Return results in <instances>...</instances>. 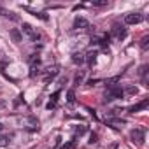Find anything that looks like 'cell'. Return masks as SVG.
I'll use <instances>...</instances> for the list:
<instances>
[{"label":"cell","instance_id":"obj_22","mask_svg":"<svg viewBox=\"0 0 149 149\" xmlns=\"http://www.w3.org/2000/svg\"><path fill=\"white\" fill-rule=\"evenodd\" d=\"M74 146H76V142L72 140V142H67V144H65V146H63L61 149H74Z\"/></svg>","mask_w":149,"mask_h":149},{"label":"cell","instance_id":"obj_11","mask_svg":"<svg viewBox=\"0 0 149 149\" xmlns=\"http://www.w3.org/2000/svg\"><path fill=\"white\" fill-rule=\"evenodd\" d=\"M72 61L76 63V65H83L84 63V54L83 53H74L72 54Z\"/></svg>","mask_w":149,"mask_h":149},{"label":"cell","instance_id":"obj_5","mask_svg":"<svg viewBox=\"0 0 149 149\" xmlns=\"http://www.w3.org/2000/svg\"><path fill=\"white\" fill-rule=\"evenodd\" d=\"M74 28H77V30H86V28H90V23H88L86 18L77 16L76 19H74Z\"/></svg>","mask_w":149,"mask_h":149},{"label":"cell","instance_id":"obj_4","mask_svg":"<svg viewBox=\"0 0 149 149\" xmlns=\"http://www.w3.org/2000/svg\"><path fill=\"white\" fill-rule=\"evenodd\" d=\"M142 19H144V16L140 13H128V14H125V23L126 25H139Z\"/></svg>","mask_w":149,"mask_h":149},{"label":"cell","instance_id":"obj_10","mask_svg":"<svg viewBox=\"0 0 149 149\" xmlns=\"http://www.w3.org/2000/svg\"><path fill=\"white\" fill-rule=\"evenodd\" d=\"M9 35L13 37V40H14V42H21V40H23V35H21V32H19L18 28H11Z\"/></svg>","mask_w":149,"mask_h":149},{"label":"cell","instance_id":"obj_8","mask_svg":"<svg viewBox=\"0 0 149 149\" xmlns=\"http://www.w3.org/2000/svg\"><path fill=\"white\" fill-rule=\"evenodd\" d=\"M112 35H114L116 39H123V37L126 35V30H125L123 26H119V25H114V26H112Z\"/></svg>","mask_w":149,"mask_h":149},{"label":"cell","instance_id":"obj_7","mask_svg":"<svg viewBox=\"0 0 149 149\" xmlns=\"http://www.w3.org/2000/svg\"><path fill=\"white\" fill-rule=\"evenodd\" d=\"M84 76H86V72L84 70H77L76 72V76H74V86H79L84 83Z\"/></svg>","mask_w":149,"mask_h":149},{"label":"cell","instance_id":"obj_9","mask_svg":"<svg viewBox=\"0 0 149 149\" xmlns=\"http://www.w3.org/2000/svg\"><path fill=\"white\" fill-rule=\"evenodd\" d=\"M58 76V67H53V68H47V74H46V83L53 81L54 77Z\"/></svg>","mask_w":149,"mask_h":149},{"label":"cell","instance_id":"obj_18","mask_svg":"<svg viewBox=\"0 0 149 149\" xmlns=\"http://www.w3.org/2000/svg\"><path fill=\"white\" fill-rule=\"evenodd\" d=\"M147 46H149V37L146 35V37H144V39L140 40V47H142V49L146 51V49H147Z\"/></svg>","mask_w":149,"mask_h":149},{"label":"cell","instance_id":"obj_15","mask_svg":"<svg viewBox=\"0 0 149 149\" xmlns=\"http://www.w3.org/2000/svg\"><path fill=\"white\" fill-rule=\"evenodd\" d=\"M67 102H68V104H74V102H76V93H74V90H68V93H67Z\"/></svg>","mask_w":149,"mask_h":149},{"label":"cell","instance_id":"obj_12","mask_svg":"<svg viewBox=\"0 0 149 149\" xmlns=\"http://www.w3.org/2000/svg\"><path fill=\"white\" fill-rule=\"evenodd\" d=\"M84 61H88L90 65H93L95 61H97V53H88V54H84Z\"/></svg>","mask_w":149,"mask_h":149},{"label":"cell","instance_id":"obj_27","mask_svg":"<svg viewBox=\"0 0 149 149\" xmlns=\"http://www.w3.org/2000/svg\"><path fill=\"white\" fill-rule=\"evenodd\" d=\"M2 130H4V125H2V123H0V132H2Z\"/></svg>","mask_w":149,"mask_h":149},{"label":"cell","instance_id":"obj_24","mask_svg":"<svg viewBox=\"0 0 149 149\" xmlns=\"http://www.w3.org/2000/svg\"><path fill=\"white\" fill-rule=\"evenodd\" d=\"M37 74H39V68H37V67H32V72H30V76H32V77H35Z\"/></svg>","mask_w":149,"mask_h":149},{"label":"cell","instance_id":"obj_6","mask_svg":"<svg viewBox=\"0 0 149 149\" xmlns=\"http://www.w3.org/2000/svg\"><path fill=\"white\" fill-rule=\"evenodd\" d=\"M147 105H149V100H147V98H144V100H142L140 104H137V105H133V107H130L128 111H130L132 114H135V112H139V111H144V109H146Z\"/></svg>","mask_w":149,"mask_h":149},{"label":"cell","instance_id":"obj_1","mask_svg":"<svg viewBox=\"0 0 149 149\" xmlns=\"http://www.w3.org/2000/svg\"><path fill=\"white\" fill-rule=\"evenodd\" d=\"M123 95H125V91H123L121 86H114V84H111V86L107 88L105 95H104V100H105V102L118 100V98H123Z\"/></svg>","mask_w":149,"mask_h":149},{"label":"cell","instance_id":"obj_2","mask_svg":"<svg viewBox=\"0 0 149 149\" xmlns=\"http://www.w3.org/2000/svg\"><path fill=\"white\" fill-rule=\"evenodd\" d=\"M21 28H23V33H25V35H26L32 42H39V40H40V33H39V32H37L32 25L23 23V26H21Z\"/></svg>","mask_w":149,"mask_h":149},{"label":"cell","instance_id":"obj_20","mask_svg":"<svg viewBox=\"0 0 149 149\" xmlns=\"http://www.w3.org/2000/svg\"><path fill=\"white\" fill-rule=\"evenodd\" d=\"M97 140H98V135H97V133H91L88 142H90V144H97Z\"/></svg>","mask_w":149,"mask_h":149},{"label":"cell","instance_id":"obj_14","mask_svg":"<svg viewBox=\"0 0 149 149\" xmlns=\"http://www.w3.org/2000/svg\"><path fill=\"white\" fill-rule=\"evenodd\" d=\"M107 123H109L111 126H114V128H121V125H125L123 119H109Z\"/></svg>","mask_w":149,"mask_h":149},{"label":"cell","instance_id":"obj_3","mask_svg":"<svg viewBox=\"0 0 149 149\" xmlns=\"http://www.w3.org/2000/svg\"><path fill=\"white\" fill-rule=\"evenodd\" d=\"M144 137H146V128L142 126V128H135V130H132V133H130V139L133 140V142H137V144H144Z\"/></svg>","mask_w":149,"mask_h":149},{"label":"cell","instance_id":"obj_19","mask_svg":"<svg viewBox=\"0 0 149 149\" xmlns=\"http://www.w3.org/2000/svg\"><path fill=\"white\" fill-rule=\"evenodd\" d=\"M86 130H88L86 126H77V128H76V135H84Z\"/></svg>","mask_w":149,"mask_h":149},{"label":"cell","instance_id":"obj_17","mask_svg":"<svg viewBox=\"0 0 149 149\" xmlns=\"http://www.w3.org/2000/svg\"><path fill=\"white\" fill-rule=\"evenodd\" d=\"M95 7H104V6H107V0H93L91 2Z\"/></svg>","mask_w":149,"mask_h":149},{"label":"cell","instance_id":"obj_26","mask_svg":"<svg viewBox=\"0 0 149 149\" xmlns=\"http://www.w3.org/2000/svg\"><path fill=\"white\" fill-rule=\"evenodd\" d=\"M46 107H47V109H54V107H56V104H51V102H49V104H47Z\"/></svg>","mask_w":149,"mask_h":149},{"label":"cell","instance_id":"obj_13","mask_svg":"<svg viewBox=\"0 0 149 149\" xmlns=\"http://www.w3.org/2000/svg\"><path fill=\"white\" fill-rule=\"evenodd\" d=\"M28 61H30V65H32V67H37V65L40 63V56H39V54H30Z\"/></svg>","mask_w":149,"mask_h":149},{"label":"cell","instance_id":"obj_23","mask_svg":"<svg viewBox=\"0 0 149 149\" xmlns=\"http://www.w3.org/2000/svg\"><path fill=\"white\" fill-rule=\"evenodd\" d=\"M9 144V139L7 137H0V146H7Z\"/></svg>","mask_w":149,"mask_h":149},{"label":"cell","instance_id":"obj_25","mask_svg":"<svg viewBox=\"0 0 149 149\" xmlns=\"http://www.w3.org/2000/svg\"><path fill=\"white\" fill-rule=\"evenodd\" d=\"M97 83H100V81H98V79H91V81H88L90 86H93V84H97Z\"/></svg>","mask_w":149,"mask_h":149},{"label":"cell","instance_id":"obj_21","mask_svg":"<svg viewBox=\"0 0 149 149\" xmlns=\"http://www.w3.org/2000/svg\"><path fill=\"white\" fill-rule=\"evenodd\" d=\"M58 97H60V91H54V93H53V97H51V100H49V102H51V104H56V100H58Z\"/></svg>","mask_w":149,"mask_h":149},{"label":"cell","instance_id":"obj_16","mask_svg":"<svg viewBox=\"0 0 149 149\" xmlns=\"http://www.w3.org/2000/svg\"><path fill=\"white\" fill-rule=\"evenodd\" d=\"M125 93H128V95H137L139 93V90H137V86H128L126 90H123Z\"/></svg>","mask_w":149,"mask_h":149}]
</instances>
